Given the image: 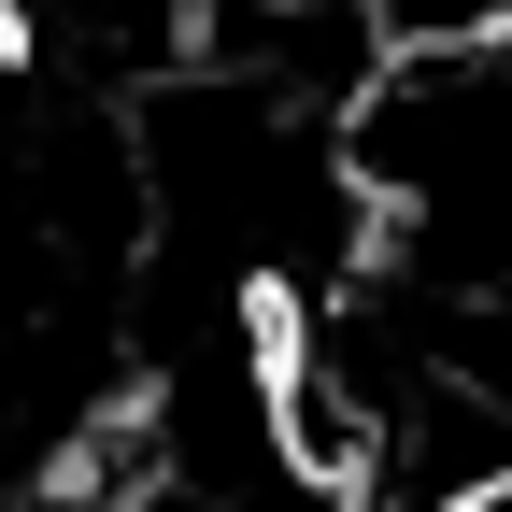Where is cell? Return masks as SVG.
Masks as SVG:
<instances>
[{
    "instance_id": "cell-1",
    "label": "cell",
    "mask_w": 512,
    "mask_h": 512,
    "mask_svg": "<svg viewBox=\"0 0 512 512\" xmlns=\"http://www.w3.org/2000/svg\"><path fill=\"white\" fill-rule=\"evenodd\" d=\"M370 15V57H484L512 43V0H356Z\"/></svg>"
},
{
    "instance_id": "cell-2",
    "label": "cell",
    "mask_w": 512,
    "mask_h": 512,
    "mask_svg": "<svg viewBox=\"0 0 512 512\" xmlns=\"http://www.w3.org/2000/svg\"><path fill=\"white\" fill-rule=\"evenodd\" d=\"M15 72H29V29H15V0H0V100H15Z\"/></svg>"
}]
</instances>
